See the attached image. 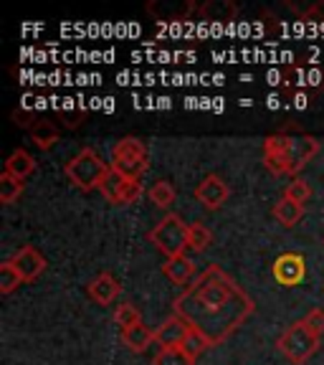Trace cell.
<instances>
[{
    "mask_svg": "<svg viewBox=\"0 0 324 365\" xmlns=\"http://www.w3.org/2000/svg\"><path fill=\"white\" fill-rule=\"evenodd\" d=\"M172 309L193 330L203 332L211 345H221L254 314L256 302L218 264H211L175 297Z\"/></svg>",
    "mask_w": 324,
    "mask_h": 365,
    "instance_id": "6da1fadb",
    "label": "cell"
},
{
    "mask_svg": "<svg viewBox=\"0 0 324 365\" xmlns=\"http://www.w3.org/2000/svg\"><path fill=\"white\" fill-rule=\"evenodd\" d=\"M319 153V140L296 125L273 132L263 140V165L271 175H299Z\"/></svg>",
    "mask_w": 324,
    "mask_h": 365,
    "instance_id": "7a4b0ae2",
    "label": "cell"
},
{
    "mask_svg": "<svg viewBox=\"0 0 324 365\" xmlns=\"http://www.w3.org/2000/svg\"><path fill=\"white\" fill-rule=\"evenodd\" d=\"M112 170L109 163H104L97 153L91 148H84L74 155V158L66 160V165H63V173L71 182H74L76 188L89 193V190H99L102 180L107 178V173Z\"/></svg>",
    "mask_w": 324,
    "mask_h": 365,
    "instance_id": "3957f363",
    "label": "cell"
},
{
    "mask_svg": "<svg viewBox=\"0 0 324 365\" xmlns=\"http://www.w3.org/2000/svg\"><path fill=\"white\" fill-rule=\"evenodd\" d=\"M109 165H112V170L122 173V175L142 180V175L150 168L147 145L135 135L120 137V140L112 145V163H109Z\"/></svg>",
    "mask_w": 324,
    "mask_h": 365,
    "instance_id": "277c9868",
    "label": "cell"
},
{
    "mask_svg": "<svg viewBox=\"0 0 324 365\" xmlns=\"http://www.w3.org/2000/svg\"><path fill=\"white\" fill-rule=\"evenodd\" d=\"M150 244H155V249L162 251L167 259L180 257L188 249V223L182 221L177 213H167L162 216V221L155 228H150L147 234Z\"/></svg>",
    "mask_w": 324,
    "mask_h": 365,
    "instance_id": "5b68a950",
    "label": "cell"
},
{
    "mask_svg": "<svg viewBox=\"0 0 324 365\" xmlns=\"http://www.w3.org/2000/svg\"><path fill=\"white\" fill-rule=\"evenodd\" d=\"M319 340H322V337L314 335V332L304 325V319H299V322H294V325H289L281 332L276 345H279V350L284 353V358L289 360L291 365H304L317 353Z\"/></svg>",
    "mask_w": 324,
    "mask_h": 365,
    "instance_id": "8992f818",
    "label": "cell"
},
{
    "mask_svg": "<svg viewBox=\"0 0 324 365\" xmlns=\"http://www.w3.org/2000/svg\"><path fill=\"white\" fill-rule=\"evenodd\" d=\"M99 193L114 205H130L142 195V182L135 178H127L117 170H109L107 178L99 185Z\"/></svg>",
    "mask_w": 324,
    "mask_h": 365,
    "instance_id": "52a82bcc",
    "label": "cell"
},
{
    "mask_svg": "<svg viewBox=\"0 0 324 365\" xmlns=\"http://www.w3.org/2000/svg\"><path fill=\"white\" fill-rule=\"evenodd\" d=\"M271 274L281 287H296L302 284L304 277H307V262L299 251H284L273 259Z\"/></svg>",
    "mask_w": 324,
    "mask_h": 365,
    "instance_id": "ba28073f",
    "label": "cell"
},
{
    "mask_svg": "<svg viewBox=\"0 0 324 365\" xmlns=\"http://www.w3.org/2000/svg\"><path fill=\"white\" fill-rule=\"evenodd\" d=\"M193 195H195V200H198V203L205 205V208L216 211V208H221V205L228 200L231 188H228V182L223 180L218 173H208V175H205L203 180L195 185Z\"/></svg>",
    "mask_w": 324,
    "mask_h": 365,
    "instance_id": "9c48e42d",
    "label": "cell"
},
{
    "mask_svg": "<svg viewBox=\"0 0 324 365\" xmlns=\"http://www.w3.org/2000/svg\"><path fill=\"white\" fill-rule=\"evenodd\" d=\"M11 262H13V267L21 272V277L26 282H33V279H38L41 274L46 272V267H48V262H46V257L41 254L36 246H21V249L16 251L11 257Z\"/></svg>",
    "mask_w": 324,
    "mask_h": 365,
    "instance_id": "30bf717a",
    "label": "cell"
},
{
    "mask_svg": "<svg viewBox=\"0 0 324 365\" xmlns=\"http://www.w3.org/2000/svg\"><path fill=\"white\" fill-rule=\"evenodd\" d=\"M188 335H190V325L180 317V314L172 312L170 317L155 330V342H157L160 348H177V345L185 342Z\"/></svg>",
    "mask_w": 324,
    "mask_h": 365,
    "instance_id": "8fae6325",
    "label": "cell"
},
{
    "mask_svg": "<svg viewBox=\"0 0 324 365\" xmlns=\"http://www.w3.org/2000/svg\"><path fill=\"white\" fill-rule=\"evenodd\" d=\"M122 292V284L117 282V277H114L112 272H102L97 274L94 279L86 284V294H89L91 302H97V304H112L117 297H120Z\"/></svg>",
    "mask_w": 324,
    "mask_h": 365,
    "instance_id": "7c38bea8",
    "label": "cell"
},
{
    "mask_svg": "<svg viewBox=\"0 0 324 365\" xmlns=\"http://www.w3.org/2000/svg\"><path fill=\"white\" fill-rule=\"evenodd\" d=\"M162 274H165L172 284H177V287L185 289V287L193 284V279L198 277V267H195V262L188 257V254H180V257L165 259V264H162Z\"/></svg>",
    "mask_w": 324,
    "mask_h": 365,
    "instance_id": "4fadbf2b",
    "label": "cell"
},
{
    "mask_svg": "<svg viewBox=\"0 0 324 365\" xmlns=\"http://www.w3.org/2000/svg\"><path fill=\"white\" fill-rule=\"evenodd\" d=\"M193 11H195L193 0H177V3L152 0V3H147V13H152L157 21H185Z\"/></svg>",
    "mask_w": 324,
    "mask_h": 365,
    "instance_id": "5bb4252c",
    "label": "cell"
},
{
    "mask_svg": "<svg viewBox=\"0 0 324 365\" xmlns=\"http://www.w3.org/2000/svg\"><path fill=\"white\" fill-rule=\"evenodd\" d=\"M122 342L132 353H145L155 342V330H150L145 322H140V325L130 327V330H122Z\"/></svg>",
    "mask_w": 324,
    "mask_h": 365,
    "instance_id": "9a60e30c",
    "label": "cell"
},
{
    "mask_svg": "<svg viewBox=\"0 0 324 365\" xmlns=\"http://www.w3.org/2000/svg\"><path fill=\"white\" fill-rule=\"evenodd\" d=\"M33 170H36V158L28 153V150L16 148L11 155H8V160H6V173H11V175H16V178H21V180H26V178H28Z\"/></svg>",
    "mask_w": 324,
    "mask_h": 365,
    "instance_id": "2e32d148",
    "label": "cell"
},
{
    "mask_svg": "<svg viewBox=\"0 0 324 365\" xmlns=\"http://www.w3.org/2000/svg\"><path fill=\"white\" fill-rule=\"evenodd\" d=\"M271 216L276 218V221H279L281 226L291 228V226H296V223H299L304 218V205L302 203H294V200L286 198V195H284V198H281L279 203H273Z\"/></svg>",
    "mask_w": 324,
    "mask_h": 365,
    "instance_id": "e0dca14e",
    "label": "cell"
},
{
    "mask_svg": "<svg viewBox=\"0 0 324 365\" xmlns=\"http://www.w3.org/2000/svg\"><path fill=\"white\" fill-rule=\"evenodd\" d=\"M28 135H31V140H33V145L38 150H51L53 145L58 143L56 125H53V122H48V120H43V117H38V120H36V125L28 130Z\"/></svg>",
    "mask_w": 324,
    "mask_h": 365,
    "instance_id": "ac0fdd59",
    "label": "cell"
},
{
    "mask_svg": "<svg viewBox=\"0 0 324 365\" xmlns=\"http://www.w3.org/2000/svg\"><path fill=\"white\" fill-rule=\"evenodd\" d=\"M147 195L157 208H170L177 198V190L170 180H162V178H160V180H155L152 185H150Z\"/></svg>",
    "mask_w": 324,
    "mask_h": 365,
    "instance_id": "d6986e66",
    "label": "cell"
},
{
    "mask_svg": "<svg viewBox=\"0 0 324 365\" xmlns=\"http://www.w3.org/2000/svg\"><path fill=\"white\" fill-rule=\"evenodd\" d=\"M152 365H195V358L182 345H177V348H160L152 358Z\"/></svg>",
    "mask_w": 324,
    "mask_h": 365,
    "instance_id": "ffe728a7",
    "label": "cell"
},
{
    "mask_svg": "<svg viewBox=\"0 0 324 365\" xmlns=\"http://www.w3.org/2000/svg\"><path fill=\"white\" fill-rule=\"evenodd\" d=\"M236 3H228V0H211V3H203L200 6V16L205 18V21H231V18L236 16Z\"/></svg>",
    "mask_w": 324,
    "mask_h": 365,
    "instance_id": "44dd1931",
    "label": "cell"
},
{
    "mask_svg": "<svg viewBox=\"0 0 324 365\" xmlns=\"http://www.w3.org/2000/svg\"><path fill=\"white\" fill-rule=\"evenodd\" d=\"M213 244V231L205 223H200V221H193V223H188V249H193V251H205L208 246Z\"/></svg>",
    "mask_w": 324,
    "mask_h": 365,
    "instance_id": "7402d4cb",
    "label": "cell"
},
{
    "mask_svg": "<svg viewBox=\"0 0 324 365\" xmlns=\"http://www.w3.org/2000/svg\"><path fill=\"white\" fill-rule=\"evenodd\" d=\"M23 193V180L16 175H11V173L3 170V175H0V203L11 205L13 200H18Z\"/></svg>",
    "mask_w": 324,
    "mask_h": 365,
    "instance_id": "603a6c76",
    "label": "cell"
},
{
    "mask_svg": "<svg viewBox=\"0 0 324 365\" xmlns=\"http://www.w3.org/2000/svg\"><path fill=\"white\" fill-rule=\"evenodd\" d=\"M23 282H26V279H23L21 272H18V269L13 267L11 259L0 264V294H11V292L18 289V287H21Z\"/></svg>",
    "mask_w": 324,
    "mask_h": 365,
    "instance_id": "cb8c5ba5",
    "label": "cell"
},
{
    "mask_svg": "<svg viewBox=\"0 0 324 365\" xmlns=\"http://www.w3.org/2000/svg\"><path fill=\"white\" fill-rule=\"evenodd\" d=\"M114 322L120 325V330H130V327L142 322V314H140V309H137L135 304L122 302V304H117V309H114Z\"/></svg>",
    "mask_w": 324,
    "mask_h": 365,
    "instance_id": "d4e9b609",
    "label": "cell"
},
{
    "mask_svg": "<svg viewBox=\"0 0 324 365\" xmlns=\"http://www.w3.org/2000/svg\"><path fill=\"white\" fill-rule=\"evenodd\" d=\"M286 198H291L294 203H302L307 205V200L312 198V185H309L304 178H294V180L286 185Z\"/></svg>",
    "mask_w": 324,
    "mask_h": 365,
    "instance_id": "484cf974",
    "label": "cell"
},
{
    "mask_svg": "<svg viewBox=\"0 0 324 365\" xmlns=\"http://www.w3.org/2000/svg\"><path fill=\"white\" fill-rule=\"evenodd\" d=\"M182 348L188 350V353L193 355V358H198V355L203 353V350L213 348V345H211V340H208V337L203 335V332H198V330H193V327H190V335L185 337Z\"/></svg>",
    "mask_w": 324,
    "mask_h": 365,
    "instance_id": "4316f807",
    "label": "cell"
},
{
    "mask_svg": "<svg viewBox=\"0 0 324 365\" xmlns=\"http://www.w3.org/2000/svg\"><path fill=\"white\" fill-rule=\"evenodd\" d=\"M304 325H307L317 337H322L324 335V309L322 307L309 309L307 317H304Z\"/></svg>",
    "mask_w": 324,
    "mask_h": 365,
    "instance_id": "83f0119b",
    "label": "cell"
},
{
    "mask_svg": "<svg viewBox=\"0 0 324 365\" xmlns=\"http://www.w3.org/2000/svg\"><path fill=\"white\" fill-rule=\"evenodd\" d=\"M36 120H38V117H36L31 109H16V112H13V122H16L18 127H26V130H31V127L36 125Z\"/></svg>",
    "mask_w": 324,
    "mask_h": 365,
    "instance_id": "f1b7e54d",
    "label": "cell"
},
{
    "mask_svg": "<svg viewBox=\"0 0 324 365\" xmlns=\"http://www.w3.org/2000/svg\"><path fill=\"white\" fill-rule=\"evenodd\" d=\"M296 107H299V109L307 107V97H304V94H296Z\"/></svg>",
    "mask_w": 324,
    "mask_h": 365,
    "instance_id": "f546056e",
    "label": "cell"
},
{
    "mask_svg": "<svg viewBox=\"0 0 324 365\" xmlns=\"http://www.w3.org/2000/svg\"><path fill=\"white\" fill-rule=\"evenodd\" d=\"M322 244H324V239H322Z\"/></svg>",
    "mask_w": 324,
    "mask_h": 365,
    "instance_id": "4dcf8cb0",
    "label": "cell"
}]
</instances>
